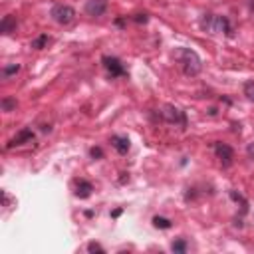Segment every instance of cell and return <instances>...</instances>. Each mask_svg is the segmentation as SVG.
<instances>
[{
    "mask_svg": "<svg viewBox=\"0 0 254 254\" xmlns=\"http://www.w3.org/2000/svg\"><path fill=\"white\" fill-rule=\"evenodd\" d=\"M177 58H179V62H181V65H183L185 75L194 77V75L200 73L202 62H200V58H198V54H196L194 50H190V48H181V50L177 52Z\"/></svg>",
    "mask_w": 254,
    "mask_h": 254,
    "instance_id": "6da1fadb",
    "label": "cell"
},
{
    "mask_svg": "<svg viewBox=\"0 0 254 254\" xmlns=\"http://www.w3.org/2000/svg\"><path fill=\"white\" fill-rule=\"evenodd\" d=\"M50 16H52L54 22H58L60 26H67V24L73 22V18H75V10H73L71 6H67V4H56V6L52 8Z\"/></svg>",
    "mask_w": 254,
    "mask_h": 254,
    "instance_id": "7a4b0ae2",
    "label": "cell"
},
{
    "mask_svg": "<svg viewBox=\"0 0 254 254\" xmlns=\"http://www.w3.org/2000/svg\"><path fill=\"white\" fill-rule=\"evenodd\" d=\"M161 115H163V119L167 121V123H173V125H187V117H185V113L181 111V109H177L175 105H165L163 107V111H161Z\"/></svg>",
    "mask_w": 254,
    "mask_h": 254,
    "instance_id": "3957f363",
    "label": "cell"
},
{
    "mask_svg": "<svg viewBox=\"0 0 254 254\" xmlns=\"http://www.w3.org/2000/svg\"><path fill=\"white\" fill-rule=\"evenodd\" d=\"M214 155H216V159H218L224 167H230V165H232L234 151H232L230 145H226V143H216V145H214Z\"/></svg>",
    "mask_w": 254,
    "mask_h": 254,
    "instance_id": "277c9868",
    "label": "cell"
},
{
    "mask_svg": "<svg viewBox=\"0 0 254 254\" xmlns=\"http://www.w3.org/2000/svg\"><path fill=\"white\" fill-rule=\"evenodd\" d=\"M103 65H105V69L111 73V77H119V75H125V73H127L125 67H123V64H121L117 58L105 56V58H103Z\"/></svg>",
    "mask_w": 254,
    "mask_h": 254,
    "instance_id": "5b68a950",
    "label": "cell"
},
{
    "mask_svg": "<svg viewBox=\"0 0 254 254\" xmlns=\"http://www.w3.org/2000/svg\"><path fill=\"white\" fill-rule=\"evenodd\" d=\"M105 10H107V0H87L85 2L87 16H103Z\"/></svg>",
    "mask_w": 254,
    "mask_h": 254,
    "instance_id": "8992f818",
    "label": "cell"
},
{
    "mask_svg": "<svg viewBox=\"0 0 254 254\" xmlns=\"http://www.w3.org/2000/svg\"><path fill=\"white\" fill-rule=\"evenodd\" d=\"M111 145H113V149H115L117 153H121V155H125V153L129 151V147H131L129 139H127V137H121V135H113V137H111Z\"/></svg>",
    "mask_w": 254,
    "mask_h": 254,
    "instance_id": "52a82bcc",
    "label": "cell"
},
{
    "mask_svg": "<svg viewBox=\"0 0 254 254\" xmlns=\"http://www.w3.org/2000/svg\"><path fill=\"white\" fill-rule=\"evenodd\" d=\"M34 139V133H32V129H22L10 143H8V147H16V145H22V143H26V141H32Z\"/></svg>",
    "mask_w": 254,
    "mask_h": 254,
    "instance_id": "ba28073f",
    "label": "cell"
},
{
    "mask_svg": "<svg viewBox=\"0 0 254 254\" xmlns=\"http://www.w3.org/2000/svg\"><path fill=\"white\" fill-rule=\"evenodd\" d=\"M91 190H93L91 183H87V181H77V183H75V196L87 198V196L91 194Z\"/></svg>",
    "mask_w": 254,
    "mask_h": 254,
    "instance_id": "9c48e42d",
    "label": "cell"
},
{
    "mask_svg": "<svg viewBox=\"0 0 254 254\" xmlns=\"http://www.w3.org/2000/svg\"><path fill=\"white\" fill-rule=\"evenodd\" d=\"M14 28H16V20H14V16H4V20H2V24H0V30H2L4 34H10Z\"/></svg>",
    "mask_w": 254,
    "mask_h": 254,
    "instance_id": "30bf717a",
    "label": "cell"
},
{
    "mask_svg": "<svg viewBox=\"0 0 254 254\" xmlns=\"http://www.w3.org/2000/svg\"><path fill=\"white\" fill-rule=\"evenodd\" d=\"M244 95H246V99L248 101H254V79H248L246 83H244Z\"/></svg>",
    "mask_w": 254,
    "mask_h": 254,
    "instance_id": "8fae6325",
    "label": "cell"
},
{
    "mask_svg": "<svg viewBox=\"0 0 254 254\" xmlns=\"http://www.w3.org/2000/svg\"><path fill=\"white\" fill-rule=\"evenodd\" d=\"M0 105H2V111H12V109H16V99L4 97V99L0 101Z\"/></svg>",
    "mask_w": 254,
    "mask_h": 254,
    "instance_id": "7c38bea8",
    "label": "cell"
},
{
    "mask_svg": "<svg viewBox=\"0 0 254 254\" xmlns=\"http://www.w3.org/2000/svg\"><path fill=\"white\" fill-rule=\"evenodd\" d=\"M153 224L157 228H171V220L169 218H163V216H155L153 218Z\"/></svg>",
    "mask_w": 254,
    "mask_h": 254,
    "instance_id": "4fadbf2b",
    "label": "cell"
},
{
    "mask_svg": "<svg viewBox=\"0 0 254 254\" xmlns=\"http://www.w3.org/2000/svg\"><path fill=\"white\" fill-rule=\"evenodd\" d=\"M20 71V65L18 64H12V65H6L4 69H2V73L6 75V77H10V75H14V73H18Z\"/></svg>",
    "mask_w": 254,
    "mask_h": 254,
    "instance_id": "5bb4252c",
    "label": "cell"
},
{
    "mask_svg": "<svg viewBox=\"0 0 254 254\" xmlns=\"http://www.w3.org/2000/svg\"><path fill=\"white\" fill-rule=\"evenodd\" d=\"M46 42H48V36H40V38H36V40L32 42V48H36V50H42V48L46 46Z\"/></svg>",
    "mask_w": 254,
    "mask_h": 254,
    "instance_id": "9a60e30c",
    "label": "cell"
},
{
    "mask_svg": "<svg viewBox=\"0 0 254 254\" xmlns=\"http://www.w3.org/2000/svg\"><path fill=\"white\" fill-rule=\"evenodd\" d=\"M87 252H101V254H103L105 250H103L101 244H97V242H89V244H87Z\"/></svg>",
    "mask_w": 254,
    "mask_h": 254,
    "instance_id": "2e32d148",
    "label": "cell"
},
{
    "mask_svg": "<svg viewBox=\"0 0 254 254\" xmlns=\"http://www.w3.org/2000/svg\"><path fill=\"white\" fill-rule=\"evenodd\" d=\"M173 250L175 252H185L187 250V244L183 240H177V242H173Z\"/></svg>",
    "mask_w": 254,
    "mask_h": 254,
    "instance_id": "e0dca14e",
    "label": "cell"
},
{
    "mask_svg": "<svg viewBox=\"0 0 254 254\" xmlns=\"http://www.w3.org/2000/svg\"><path fill=\"white\" fill-rule=\"evenodd\" d=\"M246 153H248V157L254 161V141H252V143H248V147H246Z\"/></svg>",
    "mask_w": 254,
    "mask_h": 254,
    "instance_id": "ac0fdd59",
    "label": "cell"
},
{
    "mask_svg": "<svg viewBox=\"0 0 254 254\" xmlns=\"http://www.w3.org/2000/svg\"><path fill=\"white\" fill-rule=\"evenodd\" d=\"M89 153H91V157H93V159H95V157H101V155H103V153H101V149H99V147H93V149H91V151H89Z\"/></svg>",
    "mask_w": 254,
    "mask_h": 254,
    "instance_id": "d6986e66",
    "label": "cell"
}]
</instances>
